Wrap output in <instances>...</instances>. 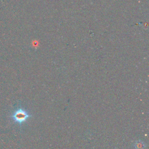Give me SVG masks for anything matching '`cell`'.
I'll return each mask as SVG.
<instances>
[{"mask_svg": "<svg viewBox=\"0 0 149 149\" xmlns=\"http://www.w3.org/2000/svg\"><path fill=\"white\" fill-rule=\"evenodd\" d=\"M11 117L15 122L22 125L31 117V115L27 112L24 108H19L13 113Z\"/></svg>", "mask_w": 149, "mask_h": 149, "instance_id": "1", "label": "cell"}, {"mask_svg": "<svg viewBox=\"0 0 149 149\" xmlns=\"http://www.w3.org/2000/svg\"><path fill=\"white\" fill-rule=\"evenodd\" d=\"M146 146V144L141 140H136L133 144V147L134 149H145Z\"/></svg>", "mask_w": 149, "mask_h": 149, "instance_id": "2", "label": "cell"}]
</instances>
